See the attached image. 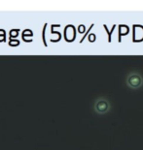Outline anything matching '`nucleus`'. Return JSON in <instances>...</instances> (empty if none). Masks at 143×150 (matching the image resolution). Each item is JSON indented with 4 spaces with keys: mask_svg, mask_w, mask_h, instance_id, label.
I'll use <instances>...</instances> for the list:
<instances>
[{
    "mask_svg": "<svg viewBox=\"0 0 143 150\" xmlns=\"http://www.w3.org/2000/svg\"><path fill=\"white\" fill-rule=\"evenodd\" d=\"M129 84L132 87H137L141 84V78L137 75H132L129 78Z\"/></svg>",
    "mask_w": 143,
    "mask_h": 150,
    "instance_id": "nucleus-1",
    "label": "nucleus"
},
{
    "mask_svg": "<svg viewBox=\"0 0 143 150\" xmlns=\"http://www.w3.org/2000/svg\"><path fill=\"white\" fill-rule=\"evenodd\" d=\"M75 38V29L72 25H68L65 28V39L67 41H72Z\"/></svg>",
    "mask_w": 143,
    "mask_h": 150,
    "instance_id": "nucleus-2",
    "label": "nucleus"
},
{
    "mask_svg": "<svg viewBox=\"0 0 143 150\" xmlns=\"http://www.w3.org/2000/svg\"><path fill=\"white\" fill-rule=\"evenodd\" d=\"M95 108H97V110L98 112H105L108 108V104L105 101H100L97 104Z\"/></svg>",
    "mask_w": 143,
    "mask_h": 150,
    "instance_id": "nucleus-3",
    "label": "nucleus"
}]
</instances>
